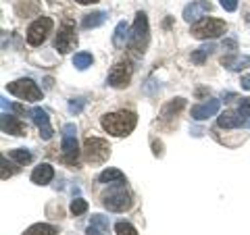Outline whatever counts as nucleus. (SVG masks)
Here are the masks:
<instances>
[{
  "label": "nucleus",
  "instance_id": "nucleus-31",
  "mask_svg": "<svg viewBox=\"0 0 250 235\" xmlns=\"http://www.w3.org/2000/svg\"><path fill=\"white\" fill-rule=\"evenodd\" d=\"M238 113H240L242 117H244V119H246V121L250 119V98H242V100H240Z\"/></svg>",
  "mask_w": 250,
  "mask_h": 235
},
{
  "label": "nucleus",
  "instance_id": "nucleus-27",
  "mask_svg": "<svg viewBox=\"0 0 250 235\" xmlns=\"http://www.w3.org/2000/svg\"><path fill=\"white\" fill-rule=\"evenodd\" d=\"M115 233H117V235H138L136 227L131 225V223H127V221L115 223Z\"/></svg>",
  "mask_w": 250,
  "mask_h": 235
},
{
  "label": "nucleus",
  "instance_id": "nucleus-15",
  "mask_svg": "<svg viewBox=\"0 0 250 235\" xmlns=\"http://www.w3.org/2000/svg\"><path fill=\"white\" fill-rule=\"evenodd\" d=\"M0 127L4 133H11V136H25V125H23L17 117L2 113V121H0Z\"/></svg>",
  "mask_w": 250,
  "mask_h": 235
},
{
  "label": "nucleus",
  "instance_id": "nucleus-12",
  "mask_svg": "<svg viewBox=\"0 0 250 235\" xmlns=\"http://www.w3.org/2000/svg\"><path fill=\"white\" fill-rule=\"evenodd\" d=\"M219 106H221V100L208 98L207 102L192 106V119L194 121H205V119H208V117H215L219 113Z\"/></svg>",
  "mask_w": 250,
  "mask_h": 235
},
{
  "label": "nucleus",
  "instance_id": "nucleus-17",
  "mask_svg": "<svg viewBox=\"0 0 250 235\" xmlns=\"http://www.w3.org/2000/svg\"><path fill=\"white\" fill-rule=\"evenodd\" d=\"M54 177V169L50 167V164H38V167L34 169V173H31V183L36 185H48L52 181Z\"/></svg>",
  "mask_w": 250,
  "mask_h": 235
},
{
  "label": "nucleus",
  "instance_id": "nucleus-3",
  "mask_svg": "<svg viewBox=\"0 0 250 235\" xmlns=\"http://www.w3.org/2000/svg\"><path fill=\"white\" fill-rule=\"evenodd\" d=\"M103 204L106 210L111 213H123V210L131 208L134 200H131V194L125 190L123 185H113L104 196H103Z\"/></svg>",
  "mask_w": 250,
  "mask_h": 235
},
{
  "label": "nucleus",
  "instance_id": "nucleus-9",
  "mask_svg": "<svg viewBox=\"0 0 250 235\" xmlns=\"http://www.w3.org/2000/svg\"><path fill=\"white\" fill-rule=\"evenodd\" d=\"M77 44V36H75V23L71 19H65L62 25L57 34V40H54V48L59 52L67 54L69 50H73V46Z\"/></svg>",
  "mask_w": 250,
  "mask_h": 235
},
{
  "label": "nucleus",
  "instance_id": "nucleus-22",
  "mask_svg": "<svg viewBox=\"0 0 250 235\" xmlns=\"http://www.w3.org/2000/svg\"><path fill=\"white\" fill-rule=\"evenodd\" d=\"M213 50H215V44H205V46H200L198 50H194L190 59H192V62H196V65H202V62L207 60V57L213 54Z\"/></svg>",
  "mask_w": 250,
  "mask_h": 235
},
{
  "label": "nucleus",
  "instance_id": "nucleus-19",
  "mask_svg": "<svg viewBox=\"0 0 250 235\" xmlns=\"http://www.w3.org/2000/svg\"><path fill=\"white\" fill-rule=\"evenodd\" d=\"M85 233L88 235H108V218L103 215H94Z\"/></svg>",
  "mask_w": 250,
  "mask_h": 235
},
{
  "label": "nucleus",
  "instance_id": "nucleus-8",
  "mask_svg": "<svg viewBox=\"0 0 250 235\" xmlns=\"http://www.w3.org/2000/svg\"><path fill=\"white\" fill-rule=\"evenodd\" d=\"M52 19L50 17H38L27 29V44L29 46H40L46 42V38L52 31Z\"/></svg>",
  "mask_w": 250,
  "mask_h": 235
},
{
  "label": "nucleus",
  "instance_id": "nucleus-30",
  "mask_svg": "<svg viewBox=\"0 0 250 235\" xmlns=\"http://www.w3.org/2000/svg\"><path fill=\"white\" fill-rule=\"evenodd\" d=\"M0 162H2V179L13 177V175L19 171V167H17V169H9V167H13V164H11L9 160H6V156H2V158H0Z\"/></svg>",
  "mask_w": 250,
  "mask_h": 235
},
{
  "label": "nucleus",
  "instance_id": "nucleus-7",
  "mask_svg": "<svg viewBox=\"0 0 250 235\" xmlns=\"http://www.w3.org/2000/svg\"><path fill=\"white\" fill-rule=\"evenodd\" d=\"M80 158V148H77V127L73 123H67L62 127V160L67 164H75Z\"/></svg>",
  "mask_w": 250,
  "mask_h": 235
},
{
  "label": "nucleus",
  "instance_id": "nucleus-33",
  "mask_svg": "<svg viewBox=\"0 0 250 235\" xmlns=\"http://www.w3.org/2000/svg\"><path fill=\"white\" fill-rule=\"evenodd\" d=\"M242 88H244V90H248L250 92V75H244V77H242Z\"/></svg>",
  "mask_w": 250,
  "mask_h": 235
},
{
  "label": "nucleus",
  "instance_id": "nucleus-37",
  "mask_svg": "<svg viewBox=\"0 0 250 235\" xmlns=\"http://www.w3.org/2000/svg\"><path fill=\"white\" fill-rule=\"evenodd\" d=\"M248 23H250V13H248Z\"/></svg>",
  "mask_w": 250,
  "mask_h": 235
},
{
  "label": "nucleus",
  "instance_id": "nucleus-4",
  "mask_svg": "<svg viewBox=\"0 0 250 235\" xmlns=\"http://www.w3.org/2000/svg\"><path fill=\"white\" fill-rule=\"evenodd\" d=\"M127 44L136 54H144L146 46H148V17H146V13L140 11L136 15V21H134V27H131Z\"/></svg>",
  "mask_w": 250,
  "mask_h": 235
},
{
  "label": "nucleus",
  "instance_id": "nucleus-11",
  "mask_svg": "<svg viewBox=\"0 0 250 235\" xmlns=\"http://www.w3.org/2000/svg\"><path fill=\"white\" fill-rule=\"evenodd\" d=\"M213 11V4L208 2V0H194V2H190L184 9L182 13V17L188 21V23H192V21H198L200 17H205L207 13Z\"/></svg>",
  "mask_w": 250,
  "mask_h": 235
},
{
  "label": "nucleus",
  "instance_id": "nucleus-21",
  "mask_svg": "<svg viewBox=\"0 0 250 235\" xmlns=\"http://www.w3.org/2000/svg\"><path fill=\"white\" fill-rule=\"evenodd\" d=\"M129 40V25L125 21H119L115 27V34H113V44L117 46V48H121V46H125V42Z\"/></svg>",
  "mask_w": 250,
  "mask_h": 235
},
{
  "label": "nucleus",
  "instance_id": "nucleus-32",
  "mask_svg": "<svg viewBox=\"0 0 250 235\" xmlns=\"http://www.w3.org/2000/svg\"><path fill=\"white\" fill-rule=\"evenodd\" d=\"M221 6L228 13H233V11L238 9V0H221Z\"/></svg>",
  "mask_w": 250,
  "mask_h": 235
},
{
  "label": "nucleus",
  "instance_id": "nucleus-26",
  "mask_svg": "<svg viewBox=\"0 0 250 235\" xmlns=\"http://www.w3.org/2000/svg\"><path fill=\"white\" fill-rule=\"evenodd\" d=\"M11 158L17 164H27L31 162V152L25 150V148H17V150H11Z\"/></svg>",
  "mask_w": 250,
  "mask_h": 235
},
{
  "label": "nucleus",
  "instance_id": "nucleus-28",
  "mask_svg": "<svg viewBox=\"0 0 250 235\" xmlns=\"http://www.w3.org/2000/svg\"><path fill=\"white\" fill-rule=\"evenodd\" d=\"M85 210H88V202H85V200H82V198H75V200L71 202V213H73L75 216L83 215Z\"/></svg>",
  "mask_w": 250,
  "mask_h": 235
},
{
  "label": "nucleus",
  "instance_id": "nucleus-10",
  "mask_svg": "<svg viewBox=\"0 0 250 235\" xmlns=\"http://www.w3.org/2000/svg\"><path fill=\"white\" fill-rule=\"evenodd\" d=\"M108 85L111 88H117V90H121V88H127L129 81H131V65L129 62H117V65H113V69L108 71Z\"/></svg>",
  "mask_w": 250,
  "mask_h": 235
},
{
  "label": "nucleus",
  "instance_id": "nucleus-29",
  "mask_svg": "<svg viewBox=\"0 0 250 235\" xmlns=\"http://www.w3.org/2000/svg\"><path fill=\"white\" fill-rule=\"evenodd\" d=\"M83 106H85V100L83 98H71V100H69V113L80 115L83 111Z\"/></svg>",
  "mask_w": 250,
  "mask_h": 235
},
{
  "label": "nucleus",
  "instance_id": "nucleus-23",
  "mask_svg": "<svg viewBox=\"0 0 250 235\" xmlns=\"http://www.w3.org/2000/svg\"><path fill=\"white\" fill-rule=\"evenodd\" d=\"M23 235H57V227L46 225V223H38V225H31Z\"/></svg>",
  "mask_w": 250,
  "mask_h": 235
},
{
  "label": "nucleus",
  "instance_id": "nucleus-18",
  "mask_svg": "<svg viewBox=\"0 0 250 235\" xmlns=\"http://www.w3.org/2000/svg\"><path fill=\"white\" fill-rule=\"evenodd\" d=\"M98 183H104V185H125L127 179L121 173L119 169H104L103 173L98 175Z\"/></svg>",
  "mask_w": 250,
  "mask_h": 235
},
{
  "label": "nucleus",
  "instance_id": "nucleus-5",
  "mask_svg": "<svg viewBox=\"0 0 250 235\" xmlns=\"http://www.w3.org/2000/svg\"><path fill=\"white\" fill-rule=\"evenodd\" d=\"M111 156V146L106 139L100 137H85L83 142V158L90 164H100Z\"/></svg>",
  "mask_w": 250,
  "mask_h": 235
},
{
  "label": "nucleus",
  "instance_id": "nucleus-14",
  "mask_svg": "<svg viewBox=\"0 0 250 235\" xmlns=\"http://www.w3.org/2000/svg\"><path fill=\"white\" fill-rule=\"evenodd\" d=\"M217 125L221 129H238V127H244L246 119L242 117L240 113H233V111H225L217 117Z\"/></svg>",
  "mask_w": 250,
  "mask_h": 235
},
{
  "label": "nucleus",
  "instance_id": "nucleus-6",
  "mask_svg": "<svg viewBox=\"0 0 250 235\" xmlns=\"http://www.w3.org/2000/svg\"><path fill=\"white\" fill-rule=\"evenodd\" d=\"M6 92L21 100H25V102H38V100L42 98V90L31 79H17V81L6 83Z\"/></svg>",
  "mask_w": 250,
  "mask_h": 235
},
{
  "label": "nucleus",
  "instance_id": "nucleus-25",
  "mask_svg": "<svg viewBox=\"0 0 250 235\" xmlns=\"http://www.w3.org/2000/svg\"><path fill=\"white\" fill-rule=\"evenodd\" d=\"M92 54L90 52H77L75 57H73V67L75 69H80V71H83V69H88L92 65Z\"/></svg>",
  "mask_w": 250,
  "mask_h": 235
},
{
  "label": "nucleus",
  "instance_id": "nucleus-35",
  "mask_svg": "<svg viewBox=\"0 0 250 235\" xmlns=\"http://www.w3.org/2000/svg\"><path fill=\"white\" fill-rule=\"evenodd\" d=\"M80 4H94V2H98V0H77Z\"/></svg>",
  "mask_w": 250,
  "mask_h": 235
},
{
  "label": "nucleus",
  "instance_id": "nucleus-16",
  "mask_svg": "<svg viewBox=\"0 0 250 235\" xmlns=\"http://www.w3.org/2000/svg\"><path fill=\"white\" fill-rule=\"evenodd\" d=\"M221 65L229 71H242V69L250 67V57L248 54H231V57H223Z\"/></svg>",
  "mask_w": 250,
  "mask_h": 235
},
{
  "label": "nucleus",
  "instance_id": "nucleus-13",
  "mask_svg": "<svg viewBox=\"0 0 250 235\" xmlns=\"http://www.w3.org/2000/svg\"><path fill=\"white\" fill-rule=\"evenodd\" d=\"M31 121L36 123V127H38V131H40V136L44 139L52 137V125H50V119H48V113H46L44 108L36 106L34 111H31Z\"/></svg>",
  "mask_w": 250,
  "mask_h": 235
},
{
  "label": "nucleus",
  "instance_id": "nucleus-36",
  "mask_svg": "<svg viewBox=\"0 0 250 235\" xmlns=\"http://www.w3.org/2000/svg\"><path fill=\"white\" fill-rule=\"evenodd\" d=\"M244 127H250V119H248V121H246V125H244Z\"/></svg>",
  "mask_w": 250,
  "mask_h": 235
},
{
  "label": "nucleus",
  "instance_id": "nucleus-2",
  "mask_svg": "<svg viewBox=\"0 0 250 235\" xmlns=\"http://www.w3.org/2000/svg\"><path fill=\"white\" fill-rule=\"evenodd\" d=\"M225 29H228L225 21L215 19V17H207V19H200L198 23H194L190 34L196 38V40H215V38L225 34Z\"/></svg>",
  "mask_w": 250,
  "mask_h": 235
},
{
  "label": "nucleus",
  "instance_id": "nucleus-1",
  "mask_svg": "<svg viewBox=\"0 0 250 235\" xmlns=\"http://www.w3.org/2000/svg\"><path fill=\"white\" fill-rule=\"evenodd\" d=\"M100 125H103V129L106 133H111V136L125 137V136H129V133L136 129L138 117H136V113H131V111H119V113L104 115L103 119H100Z\"/></svg>",
  "mask_w": 250,
  "mask_h": 235
},
{
  "label": "nucleus",
  "instance_id": "nucleus-20",
  "mask_svg": "<svg viewBox=\"0 0 250 235\" xmlns=\"http://www.w3.org/2000/svg\"><path fill=\"white\" fill-rule=\"evenodd\" d=\"M104 21H106V13L104 11H94V13H88L83 17L82 27L83 29H94V27H100Z\"/></svg>",
  "mask_w": 250,
  "mask_h": 235
},
{
  "label": "nucleus",
  "instance_id": "nucleus-24",
  "mask_svg": "<svg viewBox=\"0 0 250 235\" xmlns=\"http://www.w3.org/2000/svg\"><path fill=\"white\" fill-rule=\"evenodd\" d=\"M186 106V100L184 98H175L171 100L169 104H165V108H163V119H169V117H173L175 113H179L182 108Z\"/></svg>",
  "mask_w": 250,
  "mask_h": 235
},
{
  "label": "nucleus",
  "instance_id": "nucleus-34",
  "mask_svg": "<svg viewBox=\"0 0 250 235\" xmlns=\"http://www.w3.org/2000/svg\"><path fill=\"white\" fill-rule=\"evenodd\" d=\"M236 40H223V48H231V50H236Z\"/></svg>",
  "mask_w": 250,
  "mask_h": 235
}]
</instances>
